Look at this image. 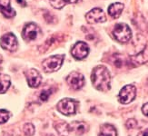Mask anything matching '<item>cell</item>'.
I'll list each match as a JSON object with an SVG mask.
<instances>
[{"label":"cell","instance_id":"cell-19","mask_svg":"<svg viewBox=\"0 0 148 136\" xmlns=\"http://www.w3.org/2000/svg\"><path fill=\"white\" fill-rule=\"evenodd\" d=\"M23 132L25 136H33L35 133V127L32 124H25L23 126Z\"/></svg>","mask_w":148,"mask_h":136},{"label":"cell","instance_id":"cell-15","mask_svg":"<svg viewBox=\"0 0 148 136\" xmlns=\"http://www.w3.org/2000/svg\"><path fill=\"white\" fill-rule=\"evenodd\" d=\"M124 9V4L122 3H114L109 5L108 8V14L110 15L113 18H118L122 14Z\"/></svg>","mask_w":148,"mask_h":136},{"label":"cell","instance_id":"cell-23","mask_svg":"<svg viewBox=\"0 0 148 136\" xmlns=\"http://www.w3.org/2000/svg\"><path fill=\"white\" fill-rule=\"evenodd\" d=\"M142 112L145 116H148V103H146L145 105H143L142 107Z\"/></svg>","mask_w":148,"mask_h":136},{"label":"cell","instance_id":"cell-2","mask_svg":"<svg viewBox=\"0 0 148 136\" xmlns=\"http://www.w3.org/2000/svg\"><path fill=\"white\" fill-rule=\"evenodd\" d=\"M64 58H65V56L63 55H52L47 58L42 63L43 70L46 73H53L57 70H59L63 64Z\"/></svg>","mask_w":148,"mask_h":136},{"label":"cell","instance_id":"cell-13","mask_svg":"<svg viewBox=\"0 0 148 136\" xmlns=\"http://www.w3.org/2000/svg\"><path fill=\"white\" fill-rule=\"evenodd\" d=\"M0 12L6 18H12L16 16V11L10 5V0H0Z\"/></svg>","mask_w":148,"mask_h":136},{"label":"cell","instance_id":"cell-21","mask_svg":"<svg viewBox=\"0 0 148 136\" xmlns=\"http://www.w3.org/2000/svg\"><path fill=\"white\" fill-rule=\"evenodd\" d=\"M51 94H52V90L49 89V90H43L41 94H40V100L45 102V101H47L48 98H49V96L51 95Z\"/></svg>","mask_w":148,"mask_h":136},{"label":"cell","instance_id":"cell-9","mask_svg":"<svg viewBox=\"0 0 148 136\" xmlns=\"http://www.w3.org/2000/svg\"><path fill=\"white\" fill-rule=\"evenodd\" d=\"M25 78H27L28 85L32 88H36L40 85L42 82V76L36 69L31 68L25 71Z\"/></svg>","mask_w":148,"mask_h":136},{"label":"cell","instance_id":"cell-16","mask_svg":"<svg viewBox=\"0 0 148 136\" xmlns=\"http://www.w3.org/2000/svg\"><path fill=\"white\" fill-rule=\"evenodd\" d=\"M98 136H117V132L113 125L111 124H103L100 127Z\"/></svg>","mask_w":148,"mask_h":136},{"label":"cell","instance_id":"cell-10","mask_svg":"<svg viewBox=\"0 0 148 136\" xmlns=\"http://www.w3.org/2000/svg\"><path fill=\"white\" fill-rule=\"evenodd\" d=\"M89 47L85 42H77L71 50L72 55L77 60H82L88 55Z\"/></svg>","mask_w":148,"mask_h":136},{"label":"cell","instance_id":"cell-22","mask_svg":"<svg viewBox=\"0 0 148 136\" xmlns=\"http://www.w3.org/2000/svg\"><path fill=\"white\" fill-rule=\"evenodd\" d=\"M125 126L127 129H134L137 126V122L134 119H129L125 122Z\"/></svg>","mask_w":148,"mask_h":136},{"label":"cell","instance_id":"cell-5","mask_svg":"<svg viewBox=\"0 0 148 136\" xmlns=\"http://www.w3.org/2000/svg\"><path fill=\"white\" fill-rule=\"evenodd\" d=\"M136 88L133 85H125L121 89L118 98L121 103L123 105H128L131 102H133L136 99Z\"/></svg>","mask_w":148,"mask_h":136},{"label":"cell","instance_id":"cell-25","mask_svg":"<svg viewBox=\"0 0 148 136\" xmlns=\"http://www.w3.org/2000/svg\"><path fill=\"white\" fill-rule=\"evenodd\" d=\"M17 2H18V3H20V4H22L23 5H25V4H24V3H25L24 0H17Z\"/></svg>","mask_w":148,"mask_h":136},{"label":"cell","instance_id":"cell-14","mask_svg":"<svg viewBox=\"0 0 148 136\" xmlns=\"http://www.w3.org/2000/svg\"><path fill=\"white\" fill-rule=\"evenodd\" d=\"M130 59L131 62L136 66H140V64L148 63V45H146L145 48L142 52H140L139 54L132 55Z\"/></svg>","mask_w":148,"mask_h":136},{"label":"cell","instance_id":"cell-18","mask_svg":"<svg viewBox=\"0 0 148 136\" xmlns=\"http://www.w3.org/2000/svg\"><path fill=\"white\" fill-rule=\"evenodd\" d=\"M51 5L54 8L61 9L64 6H66L68 4H75L77 2V0H49Z\"/></svg>","mask_w":148,"mask_h":136},{"label":"cell","instance_id":"cell-8","mask_svg":"<svg viewBox=\"0 0 148 136\" xmlns=\"http://www.w3.org/2000/svg\"><path fill=\"white\" fill-rule=\"evenodd\" d=\"M86 19L89 24H98L106 22V16L101 8H94L86 15Z\"/></svg>","mask_w":148,"mask_h":136},{"label":"cell","instance_id":"cell-3","mask_svg":"<svg viewBox=\"0 0 148 136\" xmlns=\"http://www.w3.org/2000/svg\"><path fill=\"white\" fill-rule=\"evenodd\" d=\"M113 36L118 42L127 43L132 37V32L126 24H117L114 27Z\"/></svg>","mask_w":148,"mask_h":136},{"label":"cell","instance_id":"cell-17","mask_svg":"<svg viewBox=\"0 0 148 136\" xmlns=\"http://www.w3.org/2000/svg\"><path fill=\"white\" fill-rule=\"evenodd\" d=\"M11 85V79L8 74H0V94H4Z\"/></svg>","mask_w":148,"mask_h":136},{"label":"cell","instance_id":"cell-12","mask_svg":"<svg viewBox=\"0 0 148 136\" xmlns=\"http://www.w3.org/2000/svg\"><path fill=\"white\" fill-rule=\"evenodd\" d=\"M67 130L70 133L75 135H83L89 130V126L84 122H73L67 126Z\"/></svg>","mask_w":148,"mask_h":136},{"label":"cell","instance_id":"cell-6","mask_svg":"<svg viewBox=\"0 0 148 136\" xmlns=\"http://www.w3.org/2000/svg\"><path fill=\"white\" fill-rule=\"evenodd\" d=\"M40 33H41V29L36 24L29 23L25 25L22 36L25 40L32 41V40L36 39L37 36L40 35Z\"/></svg>","mask_w":148,"mask_h":136},{"label":"cell","instance_id":"cell-1","mask_svg":"<svg viewBox=\"0 0 148 136\" xmlns=\"http://www.w3.org/2000/svg\"><path fill=\"white\" fill-rule=\"evenodd\" d=\"M91 81L94 87L99 91L106 92L111 88V75L108 69L104 66H98L94 68Z\"/></svg>","mask_w":148,"mask_h":136},{"label":"cell","instance_id":"cell-20","mask_svg":"<svg viewBox=\"0 0 148 136\" xmlns=\"http://www.w3.org/2000/svg\"><path fill=\"white\" fill-rule=\"evenodd\" d=\"M10 117V113L6 110H0V124H5L8 121Z\"/></svg>","mask_w":148,"mask_h":136},{"label":"cell","instance_id":"cell-7","mask_svg":"<svg viewBox=\"0 0 148 136\" xmlns=\"http://www.w3.org/2000/svg\"><path fill=\"white\" fill-rule=\"evenodd\" d=\"M66 83L72 89L79 90L85 85V77L78 72H72L66 77Z\"/></svg>","mask_w":148,"mask_h":136},{"label":"cell","instance_id":"cell-11","mask_svg":"<svg viewBox=\"0 0 148 136\" xmlns=\"http://www.w3.org/2000/svg\"><path fill=\"white\" fill-rule=\"evenodd\" d=\"M0 44H1L2 48L8 50V51H15L17 48V40L16 37L15 36L14 34L12 33H8L4 35L1 37L0 40Z\"/></svg>","mask_w":148,"mask_h":136},{"label":"cell","instance_id":"cell-4","mask_svg":"<svg viewBox=\"0 0 148 136\" xmlns=\"http://www.w3.org/2000/svg\"><path fill=\"white\" fill-rule=\"evenodd\" d=\"M57 111L65 115H72L76 113L77 103L70 98H65L58 102L56 105Z\"/></svg>","mask_w":148,"mask_h":136},{"label":"cell","instance_id":"cell-24","mask_svg":"<svg viewBox=\"0 0 148 136\" xmlns=\"http://www.w3.org/2000/svg\"><path fill=\"white\" fill-rule=\"evenodd\" d=\"M137 136H148V128L144 130L143 132H141Z\"/></svg>","mask_w":148,"mask_h":136}]
</instances>
